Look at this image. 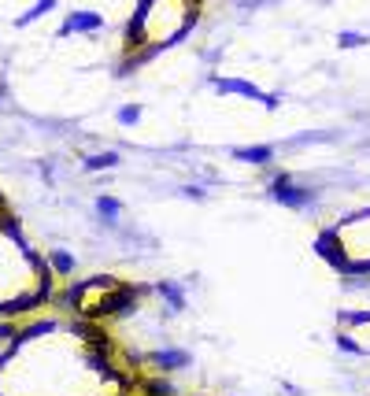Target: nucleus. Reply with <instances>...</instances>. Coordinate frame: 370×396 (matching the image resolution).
<instances>
[{
  "mask_svg": "<svg viewBox=\"0 0 370 396\" xmlns=\"http://www.w3.org/2000/svg\"><path fill=\"white\" fill-rule=\"evenodd\" d=\"M96 208H100V215H104L107 222L118 219V200H115V197H100V204H96Z\"/></svg>",
  "mask_w": 370,
  "mask_h": 396,
  "instance_id": "nucleus-4",
  "label": "nucleus"
},
{
  "mask_svg": "<svg viewBox=\"0 0 370 396\" xmlns=\"http://www.w3.org/2000/svg\"><path fill=\"white\" fill-rule=\"evenodd\" d=\"M241 159H248V163H267L270 159V148H248V152H237Z\"/></svg>",
  "mask_w": 370,
  "mask_h": 396,
  "instance_id": "nucleus-5",
  "label": "nucleus"
},
{
  "mask_svg": "<svg viewBox=\"0 0 370 396\" xmlns=\"http://www.w3.org/2000/svg\"><path fill=\"white\" fill-rule=\"evenodd\" d=\"M274 197L281 200V204H289V208L308 204V189H297L289 178H274Z\"/></svg>",
  "mask_w": 370,
  "mask_h": 396,
  "instance_id": "nucleus-2",
  "label": "nucleus"
},
{
  "mask_svg": "<svg viewBox=\"0 0 370 396\" xmlns=\"http://www.w3.org/2000/svg\"><path fill=\"white\" fill-rule=\"evenodd\" d=\"M100 26H104V19L96 12H74L63 23V34H89V30H100Z\"/></svg>",
  "mask_w": 370,
  "mask_h": 396,
  "instance_id": "nucleus-1",
  "label": "nucleus"
},
{
  "mask_svg": "<svg viewBox=\"0 0 370 396\" xmlns=\"http://www.w3.org/2000/svg\"><path fill=\"white\" fill-rule=\"evenodd\" d=\"M52 8H56V0H37V4L30 8V12H26L23 19H19V23H23V26H26V23H34V19H41V15H49Z\"/></svg>",
  "mask_w": 370,
  "mask_h": 396,
  "instance_id": "nucleus-3",
  "label": "nucleus"
},
{
  "mask_svg": "<svg viewBox=\"0 0 370 396\" xmlns=\"http://www.w3.org/2000/svg\"><path fill=\"white\" fill-rule=\"evenodd\" d=\"M115 163V156H93L89 159V170H100V167H112Z\"/></svg>",
  "mask_w": 370,
  "mask_h": 396,
  "instance_id": "nucleus-9",
  "label": "nucleus"
},
{
  "mask_svg": "<svg viewBox=\"0 0 370 396\" xmlns=\"http://www.w3.org/2000/svg\"><path fill=\"white\" fill-rule=\"evenodd\" d=\"M367 37H359V34H341V45L344 48H355V45H363Z\"/></svg>",
  "mask_w": 370,
  "mask_h": 396,
  "instance_id": "nucleus-10",
  "label": "nucleus"
},
{
  "mask_svg": "<svg viewBox=\"0 0 370 396\" xmlns=\"http://www.w3.org/2000/svg\"><path fill=\"white\" fill-rule=\"evenodd\" d=\"M159 367H182V363H185V356H182V352H159Z\"/></svg>",
  "mask_w": 370,
  "mask_h": 396,
  "instance_id": "nucleus-6",
  "label": "nucleus"
},
{
  "mask_svg": "<svg viewBox=\"0 0 370 396\" xmlns=\"http://www.w3.org/2000/svg\"><path fill=\"white\" fill-rule=\"evenodd\" d=\"M52 263H56V271H60V274H67L71 267H74V260H71V252H52Z\"/></svg>",
  "mask_w": 370,
  "mask_h": 396,
  "instance_id": "nucleus-7",
  "label": "nucleus"
},
{
  "mask_svg": "<svg viewBox=\"0 0 370 396\" xmlns=\"http://www.w3.org/2000/svg\"><path fill=\"white\" fill-rule=\"evenodd\" d=\"M137 119H141V108H137V104H126V108L118 111V123H123V126H130V123H137Z\"/></svg>",
  "mask_w": 370,
  "mask_h": 396,
  "instance_id": "nucleus-8",
  "label": "nucleus"
}]
</instances>
